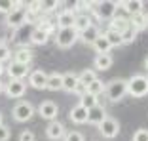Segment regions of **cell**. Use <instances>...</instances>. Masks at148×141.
Returning <instances> with one entry per match:
<instances>
[{"mask_svg": "<svg viewBox=\"0 0 148 141\" xmlns=\"http://www.w3.org/2000/svg\"><path fill=\"white\" fill-rule=\"evenodd\" d=\"M57 6H61L57 0H44L42 2V13H51L53 10H57Z\"/></svg>", "mask_w": 148, "mask_h": 141, "instance_id": "836d02e7", "label": "cell"}, {"mask_svg": "<svg viewBox=\"0 0 148 141\" xmlns=\"http://www.w3.org/2000/svg\"><path fill=\"white\" fill-rule=\"evenodd\" d=\"M105 90H106L105 82H103L101 78H97L95 82H91V84H89V86L86 88V92H87V93H91V95H97V97H99L101 93H105Z\"/></svg>", "mask_w": 148, "mask_h": 141, "instance_id": "f546056e", "label": "cell"}, {"mask_svg": "<svg viewBox=\"0 0 148 141\" xmlns=\"http://www.w3.org/2000/svg\"><path fill=\"white\" fill-rule=\"evenodd\" d=\"M74 23H76V13H74V10H69V8L59 12L55 17L57 29H70V27H74Z\"/></svg>", "mask_w": 148, "mask_h": 141, "instance_id": "8fae6325", "label": "cell"}, {"mask_svg": "<svg viewBox=\"0 0 148 141\" xmlns=\"http://www.w3.org/2000/svg\"><path fill=\"white\" fill-rule=\"evenodd\" d=\"M69 118H70V122H74V124H86L87 122V109L82 107L80 103L74 105L69 113Z\"/></svg>", "mask_w": 148, "mask_h": 141, "instance_id": "2e32d148", "label": "cell"}, {"mask_svg": "<svg viewBox=\"0 0 148 141\" xmlns=\"http://www.w3.org/2000/svg\"><path fill=\"white\" fill-rule=\"evenodd\" d=\"M8 59H12V50H10L8 44L0 42V63L4 65V61H8Z\"/></svg>", "mask_w": 148, "mask_h": 141, "instance_id": "d6a6232c", "label": "cell"}, {"mask_svg": "<svg viewBox=\"0 0 148 141\" xmlns=\"http://www.w3.org/2000/svg\"><path fill=\"white\" fill-rule=\"evenodd\" d=\"M114 59L110 53H105V55H95V59H93V67H95L97 70H108L110 67H112Z\"/></svg>", "mask_w": 148, "mask_h": 141, "instance_id": "44dd1931", "label": "cell"}, {"mask_svg": "<svg viewBox=\"0 0 148 141\" xmlns=\"http://www.w3.org/2000/svg\"><path fill=\"white\" fill-rule=\"evenodd\" d=\"M106 111H105V107L103 105H97V107H93V109H89L87 111V122L89 124H95V126H101V124L106 120Z\"/></svg>", "mask_w": 148, "mask_h": 141, "instance_id": "5bb4252c", "label": "cell"}, {"mask_svg": "<svg viewBox=\"0 0 148 141\" xmlns=\"http://www.w3.org/2000/svg\"><path fill=\"white\" fill-rule=\"evenodd\" d=\"M93 50L97 52V55H105V53H110V50H112V46H110V42L106 40V36L105 35H101L99 38L93 42V46H91Z\"/></svg>", "mask_w": 148, "mask_h": 141, "instance_id": "7402d4cb", "label": "cell"}, {"mask_svg": "<svg viewBox=\"0 0 148 141\" xmlns=\"http://www.w3.org/2000/svg\"><path fill=\"white\" fill-rule=\"evenodd\" d=\"M66 135V128L65 124L59 122V120H53V122L48 124V128H46V137L51 141H59V139H65Z\"/></svg>", "mask_w": 148, "mask_h": 141, "instance_id": "30bf717a", "label": "cell"}, {"mask_svg": "<svg viewBox=\"0 0 148 141\" xmlns=\"http://www.w3.org/2000/svg\"><path fill=\"white\" fill-rule=\"evenodd\" d=\"M27 12H29V15L42 13V2H29V6H27Z\"/></svg>", "mask_w": 148, "mask_h": 141, "instance_id": "d590c367", "label": "cell"}, {"mask_svg": "<svg viewBox=\"0 0 148 141\" xmlns=\"http://www.w3.org/2000/svg\"><path fill=\"white\" fill-rule=\"evenodd\" d=\"M29 84L34 90L48 88V73H44V70H32L31 75H29Z\"/></svg>", "mask_w": 148, "mask_h": 141, "instance_id": "4fadbf2b", "label": "cell"}, {"mask_svg": "<svg viewBox=\"0 0 148 141\" xmlns=\"http://www.w3.org/2000/svg\"><path fill=\"white\" fill-rule=\"evenodd\" d=\"M93 23H91V17L87 15V13H80V15H76V23H74V29L78 32H84L86 29H89Z\"/></svg>", "mask_w": 148, "mask_h": 141, "instance_id": "484cf974", "label": "cell"}, {"mask_svg": "<svg viewBox=\"0 0 148 141\" xmlns=\"http://www.w3.org/2000/svg\"><path fill=\"white\" fill-rule=\"evenodd\" d=\"M127 95V80L123 78H114L106 84V97L110 103H118L122 101Z\"/></svg>", "mask_w": 148, "mask_h": 141, "instance_id": "3957f363", "label": "cell"}, {"mask_svg": "<svg viewBox=\"0 0 148 141\" xmlns=\"http://www.w3.org/2000/svg\"><path fill=\"white\" fill-rule=\"evenodd\" d=\"M76 40H80V32L70 27V29H57L55 32V44L61 50H69L76 44Z\"/></svg>", "mask_w": 148, "mask_h": 141, "instance_id": "277c9868", "label": "cell"}, {"mask_svg": "<svg viewBox=\"0 0 148 141\" xmlns=\"http://www.w3.org/2000/svg\"><path fill=\"white\" fill-rule=\"evenodd\" d=\"M46 90H51V92L63 90V75L61 73H51V75H48V88Z\"/></svg>", "mask_w": 148, "mask_h": 141, "instance_id": "d4e9b609", "label": "cell"}, {"mask_svg": "<svg viewBox=\"0 0 148 141\" xmlns=\"http://www.w3.org/2000/svg\"><path fill=\"white\" fill-rule=\"evenodd\" d=\"M108 29H112V31L123 35V32H127L131 29V21L127 17H123V15H116L112 21H108Z\"/></svg>", "mask_w": 148, "mask_h": 141, "instance_id": "9a60e30c", "label": "cell"}, {"mask_svg": "<svg viewBox=\"0 0 148 141\" xmlns=\"http://www.w3.org/2000/svg\"><path fill=\"white\" fill-rule=\"evenodd\" d=\"M2 120H4V116H2V111H0V126L4 124V122H2Z\"/></svg>", "mask_w": 148, "mask_h": 141, "instance_id": "ee69618b", "label": "cell"}, {"mask_svg": "<svg viewBox=\"0 0 148 141\" xmlns=\"http://www.w3.org/2000/svg\"><path fill=\"white\" fill-rule=\"evenodd\" d=\"M120 8L129 15H137V13L144 12V2L143 0H125V2H120Z\"/></svg>", "mask_w": 148, "mask_h": 141, "instance_id": "e0dca14e", "label": "cell"}, {"mask_svg": "<svg viewBox=\"0 0 148 141\" xmlns=\"http://www.w3.org/2000/svg\"><path fill=\"white\" fill-rule=\"evenodd\" d=\"M40 116H42L44 120H48V122H53V120H57V115H59V107H57L55 101H42L38 105V111H36Z\"/></svg>", "mask_w": 148, "mask_h": 141, "instance_id": "9c48e42d", "label": "cell"}, {"mask_svg": "<svg viewBox=\"0 0 148 141\" xmlns=\"http://www.w3.org/2000/svg\"><path fill=\"white\" fill-rule=\"evenodd\" d=\"M127 93L131 97H146L148 95V76L133 75L131 78H127Z\"/></svg>", "mask_w": 148, "mask_h": 141, "instance_id": "6da1fadb", "label": "cell"}, {"mask_svg": "<svg viewBox=\"0 0 148 141\" xmlns=\"http://www.w3.org/2000/svg\"><path fill=\"white\" fill-rule=\"evenodd\" d=\"M17 6H21V2H13V0H0V13H6V15H8V13L13 12Z\"/></svg>", "mask_w": 148, "mask_h": 141, "instance_id": "1f68e13d", "label": "cell"}, {"mask_svg": "<svg viewBox=\"0 0 148 141\" xmlns=\"http://www.w3.org/2000/svg\"><path fill=\"white\" fill-rule=\"evenodd\" d=\"M27 92V84L25 80H8L6 82L4 93L10 97V99H21Z\"/></svg>", "mask_w": 148, "mask_h": 141, "instance_id": "ba28073f", "label": "cell"}, {"mask_svg": "<svg viewBox=\"0 0 148 141\" xmlns=\"http://www.w3.org/2000/svg\"><path fill=\"white\" fill-rule=\"evenodd\" d=\"M6 73H8L10 80H25V76L29 75V67L21 65V63L12 61V63H10V67L6 69Z\"/></svg>", "mask_w": 148, "mask_h": 141, "instance_id": "7c38bea8", "label": "cell"}, {"mask_svg": "<svg viewBox=\"0 0 148 141\" xmlns=\"http://www.w3.org/2000/svg\"><path fill=\"white\" fill-rule=\"evenodd\" d=\"M129 21H131V27L139 32V31H143V29L148 27V13L143 12V13H137V15H131Z\"/></svg>", "mask_w": 148, "mask_h": 141, "instance_id": "cb8c5ba5", "label": "cell"}, {"mask_svg": "<svg viewBox=\"0 0 148 141\" xmlns=\"http://www.w3.org/2000/svg\"><path fill=\"white\" fill-rule=\"evenodd\" d=\"M101 35H103V32H101L99 27H97V25H91L89 29H86L84 32H80V40H82L84 44H91L93 46V42H95Z\"/></svg>", "mask_w": 148, "mask_h": 141, "instance_id": "ffe728a7", "label": "cell"}, {"mask_svg": "<svg viewBox=\"0 0 148 141\" xmlns=\"http://www.w3.org/2000/svg\"><path fill=\"white\" fill-rule=\"evenodd\" d=\"M63 141H86V137H84L82 132H78V130H72V132H66L65 139Z\"/></svg>", "mask_w": 148, "mask_h": 141, "instance_id": "e575fe53", "label": "cell"}, {"mask_svg": "<svg viewBox=\"0 0 148 141\" xmlns=\"http://www.w3.org/2000/svg\"><path fill=\"white\" fill-rule=\"evenodd\" d=\"M34 105L31 101H17L13 105V111H12V116L15 122H29V120L34 116Z\"/></svg>", "mask_w": 148, "mask_h": 141, "instance_id": "8992f818", "label": "cell"}, {"mask_svg": "<svg viewBox=\"0 0 148 141\" xmlns=\"http://www.w3.org/2000/svg\"><path fill=\"white\" fill-rule=\"evenodd\" d=\"M118 8H120V2H114V0H101V2H95V6H93V13H95L97 19L112 21V19L116 17Z\"/></svg>", "mask_w": 148, "mask_h": 141, "instance_id": "7a4b0ae2", "label": "cell"}, {"mask_svg": "<svg viewBox=\"0 0 148 141\" xmlns=\"http://www.w3.org/2000/svg\"><path fill=\"white\" fill-rule=\"evenodd\" d=\"M4 88H6V84L2 82V80H0V93H4Z\"/></svg>", "mask_w": 148, "mask_h": 141, "instance_id": "60d3db41", "label": "cell"}, {"mask_svg": "<svg viewBox=\"0 0 148 141\" xmlns=\"http://www.w3.org/2000/svg\"><path fill=\"white\" fill-rule=\"evenodd\" d=\"M10 137H12V132H10V128L6 126V124H2V126H0V141H8Z\"/></svg>", "mask_w": 148, "mask_h": 141, "instance_id": "f35d334b", "label": "cell"}, {"mask_svg": "<svg viewBox=\"0 0 148 141\" xmlns=\"http://www.w3.org/2000/svg\"><path fill=\"white\" fill-rule=\"evenodd\" d=\"M133 141H148V130L146 128H139L133 133Z\"/></svg>", "mask_w": 148, "mask_h": 141, "instance_id": "8d00e7d4", "label": "cell"}, {"mask_svg": "<svg viewBox=\"0 0 148 141\" xmlns=\"http://www.w3.org/2000/svg\"><path fill=\"white\" fill-rule=\"evenodd\" d=\"M29 21V12H27V6H17V8L13 10V12H10L8 15H6V27H10V29H21V27H25Z\"/></svg>", "mask_w": 148, "mask_h": 141, "instance_id": "5b68a950", "label": "cell"}, {"mask_svg": "<svg viewBox=\"0 0 148 141\" xmlns=\"http://www.w3.org/2000/svg\"><path fill=\"white\" fill-rule=\"evenodd\" d=\"M49 40V32H46L44 29L40 27H34L32 29V35H31V44H36V46H44L46 42Z\"/></svg>", "mask_w": 148, "mask_h": 141, "instance_id": "603a6c76", "label": "cell"}, {"mask_svg": "<svg viewBox=\"0 0 148 141\" xmlns=\"http://www.w3.org/2000/svg\"><path fill=\"white\" fill-rule=\"evenodd\" d=\"M143 67H144V69L148 70V55H146V57H144V63H143Z\"/></svg>", "mask_w": 148, "mask_h": 141, "instance_id": "b9f144b4", "label": "cell"}, {"mask_svg": "<svg viewBox=\"0 0 148 141\" xmlns=\"http://www.w3.org/2000/svg\"><path fill=\"white\" fill-rule=\"evenodd\" d=\"M36 27H40V29H44L46 32H57V25H55V21H51L49 17H40L38 19V25Z\"/></svg>", "mask_w": 148, "mask_h": 141, "instance_id": "4dcf8cb0", "label": "cell"}, {"mask_svg": "<svg viewBox=\"0 0 148 141\" xmlns=\"http://www.w3.org/2000/svg\"><path fill=\"white\" fill-rule=\"evenodd\" d=\"M122 36H123V44H131V42H133V40L137 38V31L133 29V27H131L129 31H127V32H123Z\"/></svg>", "mask_w": 148, "mask_h": 141, "instance_id": "74e56055", "label": "cell"}, {"mask_svg": "<svg viewBox=\"0 0 148 141\" xmlns=\"http://www.w3.org/2000/svg\"><path fill=\"white\" fill-rule=\"evenodd\" d=\"M78 78H80V84H82L84 88H87L91 82H95L97 80V73L95 70H91V69H86V70H82L78 75Z\"/></svg>", "mask_w": 148, "mask_h": 141, "instance_id": "83f0119b", "label": "cell"}, {"mask_svg": "<svg viewBox=\"0 0 148 141\" xmlns=\"http://www.w3.org/2000/svg\"><path fill=\"white\" fill-rule=\"evenodd\" d=\"M99 128V133L105 139H114V137L120 133V122H118L114 116H106V120L101 126H97Z\"/></svg>", "mask_w": 148, "mask_h": 141, "instance_id": "52a82bcc", "label": "cell"}, {"mask_svg": "<svg viewBox=\"0 0 148 141\" xmlns=\"http://www.w3.org/2000/svg\"><path fill=\"white\" fill-rule=\"evenodd\" d=\"M4 75V65H2V63H0V76Z\"/></svg>", "mask_w": 148, "mask_h": 141, "instance_id": "7bdbcfd3", "label": "cell"}, {"mask_svg": "<svg viewBox=\"0 0 148 141\" xmlns=\"http://www.w3.org/2000/svg\"><path fill=\"white\" fill-rule=\"evenodd\" d=\"M103 35L106 36V40L110 42V46H112V48H116V46H123V36L120 35V32L112 31V29H106Z\"/></svg>", "mask_w": 148, "mask_h": 141, "instance_id": "4316f807", "label": "cell"}, {"mask_svg": "<svg viewBox=\"0 0 148 141\" xmlns=\"http://www.w3.org/2000/svg\"><path fill=\"white\" fill-rule=\"evenodd\" d=\"M80 88V78L74 73H63V90L65 92H76Z\"/></svg>", "mask_w": 148, "mask_h": 141, "instance_id": "ac0fdd59", "label": "cell"}, {"mask_svg": "<svg viewBox=\"0 0 148 141\" xmlns=\"http://www.w3.org/2000/svg\"><path fill=\"white\" fill-rule=\"evenodd\" d=\"M80 105L86 107V109L89 111V109H93V107L99 105V97H97V95H91V93L86 92L84 95H80Z\"/></svg>", "mask_w": 148, "mask_h": 141, "instance_id": "f1b7e54d", "label": "cell"}, {"mask_svg": "<svg viewBox=\"0 0 148 141\" xmlns=\"http://www.w3.org/2000/svg\"><path fill=\"white\" fill-rule=\"evenodd\" d=\"M32 50L31 48H19V50H15L13 52V61L15 63H21V65H31L32 63Z\"/></svg>", "mask_w": 148, "mask_h": 141, "instance_id": "d6986e66", "label": "cell"}, {"mask_svg": "<svg viewBox=\"0 0 148 141\" xmlns=\"http://www.w3.org/2000/svg\"><path fill=\"white\" fill-rule=\"evenodd\" d=\"M19 141H34V132H31V130H23V132L19 133Z\"/></svg>", "mask_w": 148, "mask_h": 141, "instance_id": "ab89813d", "label": "cell"}]
</instances>
